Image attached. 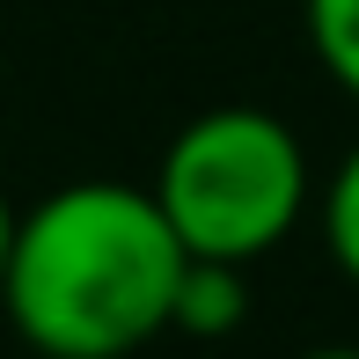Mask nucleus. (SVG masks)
Returning a JSON list of instances; mask_svg holds the SVG:
<instances>
[{
	"label": "nucleus",
	"instance_id": "0eeeda50",
	"mask_svg": "<svg viewBox=\"0 0 359 359\" xmlns=\"http://www.w3.org/2000/svg\"><path fill=\"white\" fill-rule=\"evenodd\" d=\"M301 359H359V345H323V352H301Z\"/></svg>",
	"mask_w": 359,
	"mask_h": 359
},
{
	"label": "nucleus",
	"instance_id": "423d86ee",
	"mask_svg": "<svg viewBox=\"0 0 359 359\" xmlns=\"http://www.w3.org/2000/svg\"><path fill=\"white\" fill-rule=\"evenodd\" d=\"M15 220H22V213H15L8 191H0V271H8V250H15Z\"/></svg>",
	"mask_w": 359,
	"mask_h": 359
},
{
	"label": "nucleus",
	"instance_id": "7ed1b4c3",
	"mask_svg": "<svg viewBox=\"0 0 359 359\" xmlns=\"http://www.w3.org/2000/svg\"><path fill=\"white\" fill-rule=\"evenodd\" d=\"M250 323V264H227V257H184L169 293V330L184 337H227Z\"/></svg>",
	"mask_w": 359,
	"mask_h": 359
},
{
	"label": "nucleus",
	"instance_id": "20e7f679",
	"mask_svg": "<svg viewBox=\"0 0 359 359\" xmlns=\"http://www.w3.org/2000/svg\"><path fill=\"white\" fill-rule=\"evenodd\" d=\"M316 220H323V250H330V264L359 286V147L330 169V184L316 191Z\"/></svg>",
	"mask_w": 359,
	"mask_h": 359
},
{
	"label": "nucleus",
	"instance_id": "39448f33",
	"mask_svg": "<svg viewBox=\"0 0 359 359\" xmlns=\"http://www.w3.org/2000/svg\"><path fill=\"white\" fill-rule=\"evenodd\" d=\"M308 44L323 74L359 103V0H308Z\"/></svg>",
	"mask_w": 359,
	"mask_h": 359
},
{
	"label": "nucleus",
	"instance_id": "f257e3e1",
	"mask_svg": "<svg viewBox=\"0 0 359 359\" xmlns=\"http://www.w3.org/2000/svg\"><path fill=\"white\" fill-rule=\"evenodd\" d=\"M176 271L184 242L169 235L154 191L88 176L15 220L0 308L44 359H125L169 330Z\"/></svg>",
	"mask_w": 359,
	"mask_h": 359
},
{
	"label": "nucleus",
	"instance_id": "f03ea898",
	"mask_svg": "<svg viewBox=\"0 0 359 359\" xmlns=\"http://www.w3.org/2000/svg\"><path fill=\"white\" fill-rule=\"evenodd\" d=\"M147 191L169 235L184 242V257H227V264L271 257L316 213V169H308L301 133L250 103L191 118L161 147V169Z\"/></svg>",
	"mask_w": 359,
	"mask_h": 359
}]
</instances>
